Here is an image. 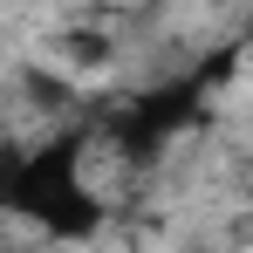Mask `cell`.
<instances>
[{
	"label": "cell",
	"mask_w": 253,
	"mask_h": 253,
	"mask_svg": "<svg viewBox=\"0 0 253 253\" xmlns=\"http://www.w3.org/2000/svg\"><path fill=\"white\" fill-rule=\"evenodd\" d=\"M0 212L35 219L48 240H96L103 199L89 185V130H55L42 144H21V165L0 192Z\"/></svg>",
	"instance_id": "obj_1"
}]
</instances>
